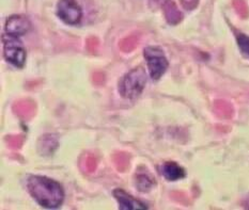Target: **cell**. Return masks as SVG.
Returning a JSON list of instances; mask_svg holds the SVG:
<instances>
[{
  "instance_id": "ba28073f",
  "label": "cell",
  "mask_w": 249,
  "mask_h": 210,
  "mask_svg": "<svg viewBox=\"0 0 249 210\" xmlns=\"http://www.w3.org/2000/svg\"><path fill=\"white\" fill-rule=\"evenodd\" d=\"M136 187L140 192H148L152 189L155 185L154 177L149 173V171L144 166H140L136 173Z\"/></svg>"
},
{
  "instance_id": "3957f363",
  "label": "cell",
  "mask_w": 249,
  "mask_h": 210,
  "mask_svg": "<svg viewBox=\"0 0 249 210\" xmlns=\"http://www.w3.org/2000/svg\"><path fill=\"white\" fill-rule=\"evenodd\" d=\"M143 56L148 64L151 78L159 80L166 73L169 65L164 51L160 47L149 46L144 49Z\"/></svg>"
},
{
  "instance_id": "9c48e42d",
  "label": "cell",
  "mask_w": 249,
  "mask_h": 210,
  "mask_svg": "<svg viewBox=\"0 0 249 210\" xmlns=\"http://www.w3.org/2000/svg\"><path fill=\"white\" fill-rule=\"evenodd\" d=\"M160 172L165 178L170 181L180 180L186 175L185 170L176 162H165L160 166Z\"/></svg>"
},
{
  "instance_id": "6da1fadb",
  "label": "cell",
  "mask_w": 249,
  "mask_h": 210,
  "mask_svg": "<svg viewBox=\"0 0 249 210\" xmlns=\"http://www.w3.org/2000/svg\"><path fill=\"white\" fill-rule=\"evenodd\" d=\"M27 188L30 195L42 207L53 209L62 205L64 191L56 180L45 176L32 175L27 180Z\"/></svg>"
},
{
  "instance_id": "277c9868",
  "label": "cell",
  "mask_w": 249,
  "mask_h": 210,
  "mask_svg": "<svg viewBox=\"0 0 249 210\" xmlns=\"http://www.w3.org/2000/svg\"><path fill=\"white\" fill-rule=\"evenodd\" d=\"M2 42L5 60L16 67H23L26 62V50L23 43L19 41V37L4 34Z\"/></svg>"
},
{
  "instance_id": "8992f818",
  "label": "cell",
  "mask_w": 249,
  "mask_h": 210,
  "mask_svg": "<svg viewBox=\"0 0 249 210\" xmlns=\"http://www.w3.org/2000/svg\"><path fill=\"white\" fill-rule=\"evenodd\" d=\"M31 28L29 19L23 15H12L5 23V34L20 37L25 35Z\"/></svg>"
},
{
  "instance_id": "30bf717a",
  "label": "cell",
  "mask_w": 249,
  "mask_h": 210,
  "mask_svg": "<svg viewBox=\"0 0 249 210\" xmlns=\"http://www.w3.org/2000/svg\"><path fill=\"white\" fill-rule=\"evenodd\" d=\"M236 41L243 55L249 58V36H247L246 34L240 33L236 35Z\"/></svg>"
},
{
  "instance_id": "7a4b0ae2",
  "label": "cell",
  "mask_w": 249,
  "mask_h": 210,
  "mask_svg": "<svg viewBox=\"0 0 249 210\" xmlns=\"http://www.w3.org/2000/svg\"><path fill=\"white\" fill-rule=\"evenodd\" d=\"M147 83V73L144 68L138 66L128 72L119 84V92L123 98L134 99L142 93Z\"/></svg>"
},
{
  "instance_id": "5b68a950",
  "label": "cell",
  "mask_w": 249,
  "mask_h": 210,
  "mask_svg": "<svg viewBox=\"0 0 249 210\" xmlns=\"http://www.w3.org/2000/svg\"><path fill=\"white\" fill-rule=\"evenodd\" d=\"M57 15L63 23L77 25L83 17V11L75 0H60L57 5Z\"/></svg>"
},
{
  "instance_id": "52a82bcc",
  "label": "cell",
  "mask_w": 249,
  "mask_h": 210,
  "mask_svg": "<svg viewBox=\"0 0 249 210\" xmlns=\"http://www.w3.org/2000/svg\"><path fill=\"white\" fill-rule=\"evenodd\" d=\"M113 196L119 203V208L121 210H137V209H148L143 203L131 196L122 189H116L113 191Z\"/></svg>"
}]
</instances>
